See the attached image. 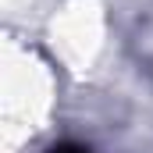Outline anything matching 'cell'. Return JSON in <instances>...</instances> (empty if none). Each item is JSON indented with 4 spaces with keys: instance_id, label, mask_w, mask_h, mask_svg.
Masks as SVG:
<instances>
[{
    "instance_id": "cell-1",
    "label": "cell",
    "mask_w": 153,
    "mask_h": 153,
    "mask_svg": "<svg viewBox=\"0 0 153 153\" xmlns=\"http://www.w3.org/2000/svg\"><path fill=\"white\" fill-rule=\"evenodd\" d=\"M46 153H89V150L78 146V143H57V146H50Z\"/></svg>"
}]
</instances>
